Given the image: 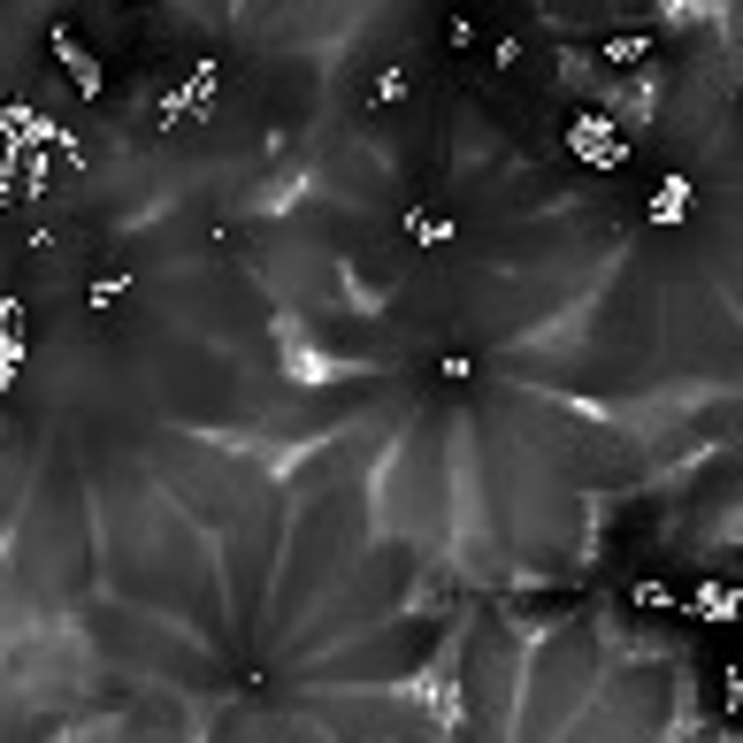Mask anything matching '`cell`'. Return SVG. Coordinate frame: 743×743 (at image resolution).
Masks as SVG:
<instances>
[{
  "instance_id": "9",
  "label": "cell",
  "mask_w": 743,
  "mask_h": 743,
  "mask_svg": "<svg viewBox=\"0 0 743 743\" xmlns=\"http://www.w3.org/2000/svg\"><path fill=\"white\" fill-rule=\"evenodd\" d=\"M475 376H483V360H475V353H438V384H445V391H467Z\"/></svg>"
},
{
  "instance_id": "4",
  "label": "cell",
  "mask_w": 743,
  "mask_h": 743,
  "mask_svg": "<svg viewBox=\"0 0 743 743\" xmlns=\"http://www.w3.org/2000/svg\"><path fill=\"white\" fill-rule=\"evenodd\" d=\"M690 207H698V184H690V176H659V192H652L644 215H652L659 230H675V223H690Z\"/></svg>"
},
{
  "instance_id": "2",
  "label": "cell",
  "mask_w": 743,
  "mask_h": 743,
  "mask_svg": "<svg viewBox=\"0 0 743 743\" xmlns=\"http://www.w3.org/2000/svg\"><path fill=\"white\" fill-rule=\"evenodd\" d=\"M46 46H54V62L69 69V85H77L85 100H100V93H108V69H100V54H93V46L69 31V23H54V31H46Z\"/></svg>"
},
{
  "instance_id": "11",
  "label": "cell",
  "mask_w": 743,
  "mask_h": 743,
  "mask_svg": "<svg viewBox=\"0 0 743 743\" xmlns=\"http://www.w3.org/2000/svg\"><path fill=\"white\" fill-rule=\"evenodd\" d=\"M698 613H706V621H736V591H729V583H706V591H698Z\"/></svg>"
},
{
  "instance_id": "5",
  "label": "cell",
  "mask_w": 743,
  "mask_h": 743,
  "mask_svg": "<svg viewBox=\"0 0 743 743\" xmlns=\"http://www.w3.org/2000/svg\"><path fill=\"white\" fill-rule=\"evenodd\" d=\"M360 100H368V108H407V100H414V69H407V62H384V69L360 85Z\"/></svg>"
},
{
  "instance_id": "7",
  "label": "cell",
  "mask_w": 743,
  "mask_h": 743,
  "mask_svg": "<svg viewBox=\"0 0 743 743\" xmlns=\"http://www.w3.org/2000/svg\"><path fill=\"white\" fill-rule=\"evenodd\" d=\"M407 238H414V246H452L460 230H452V215H430V207H407Z\"/></svg>"
},
{
  "instance_id": "13",
  "label": "cell",
  "mask_w": 743,
  "mask_h": 743,
  "mask_svg": "<svg viewBox=\"0 0 743 743\" xmlns=\"http://www.w3.org/2000/svg\"><path fill=\"white\" fill-rule=\"evenodd\" d=\"M491 69H521V39H491Z\"/></svg>"
},
{
  "instance_id": "15",
  "label": "cell",
  "mask_w": 743,
  "mask_h": 743,
  "mask_svg": "<svg viewBox=\"0 0 743 743\" xmlns=\"http://www.w3.org/2000/svg\"><path fill=\"white\" fill-rule=\"evenodd\" d=\"M8 153H15V139H8V123H0V161H8Z\"/></svg>"
},
{
  "instance_id": "10",
  "label": "cell",
  "mask_w": 743,
  "mask_h": 743,
  "mask_svg": "<svg viewBox=\"0 0 743 743\" xmlns=\"http://www.w3.org/2000/svg\"><path fill=\"white\" fill-rule=\"evenodd\" d=\"M93 306H100V314H108V306H123V299H131V277H123V269H100V277H93Z\"/></svg>"
},
{
  "instance_id": "6",
  "label": "cell",
  "mask_w": 743,
  "mask_h": 743,
  "mask_svg": "<svg viewBox=\"0 0 743 743\" xmlns=\"http://www.w3.org/2000/svg\"><path fill=\"white\" fill-rule=\"evenodd\" d=\"M15 376H23V306L0 299V391H15Z\"/></svg>"
},
{
  "instance_id": "3",
  "label": "cell",
  "mask_w": 743,
  "mask_h": 743,
  "mask_svg": "<svg viewBox=\"0 0 743 743\" xmlns=\"http://www.w3.org/2000/svg\"><path fill=\"white\" fill-rule=\"evenodd\" d=\"M176 100L192 108V123H207V116H215V100H223V62H192V69H184V85H176Z\"/></svg>"
},
{
  "instance_id": "12",
  "label": "cell",
  "mask_w": 743,
  "mask_h": 743,
  "mask_svg": "<svg viewBox=\"0 0 743 743\" xmlns=\"http://www.w3.org/2000/svg\"><path fill=\"white\" fill-rule=\"evenodd\" d=\"M713 0H659V23H706Z\"/></svg>"
},
{
  "instance_id": "8",
  "label": "cell",
  "mask_w": 743,
  "mask_h": 743,
  "mask_svg": "<svg viewBox=\"0 0 743 743\" xmlns=\"http://www.w3.org/2000/svg\"><path fill=\"white\" fill-rule=\"evenodd\" d=\"M605 62H613V69H644V62H652V31H621V39H605Z\"/></svg>"
},
{
  "instance_id": "1",
  "label": "cell",
  "mask_w": 743,
  "mask_h": 743,
  "mask_svg": "<svg viewBox=\"0 0 743 743\" xmlns=\"http://www.w3.org/2000/svg\"><path fill=\"white\" fill-rule=\"evenodd\" d=\"M568 153H575L583 169H597V176H613V169L628 161V131H621L605 108H583V116L568 123Z\"/></svg>"
},
{
  "instance_id": "14",
  "label": "cell",
  "mask_w": 743,
  "mask_h": 743,
  "mask_svg": "<svg viewBox=\"0 0 743 743\" xmlns=\"http://www.w3.org/2000/svg\"><path fill=\"white\" fill-rule=\"evenodd\" d=\"M445 46H452V54H467V46H475V23H467V15H452V23H445Z\"/></svg>"
}]
</instances>
